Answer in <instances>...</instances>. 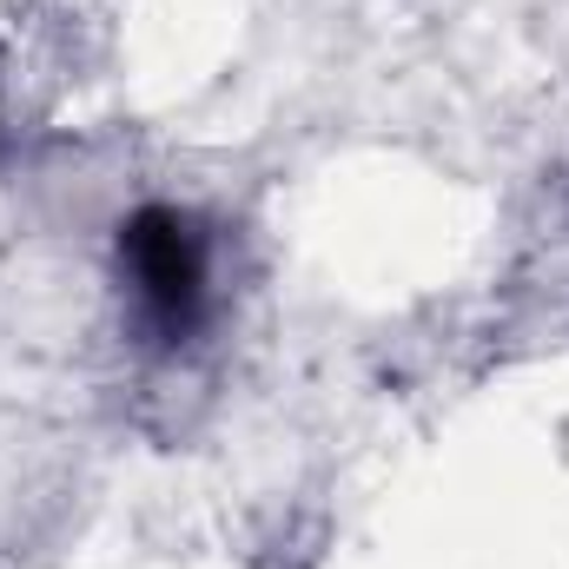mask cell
Returning a JSON list of instances; mask_svg holds the SVG:
<instances>
[{"label":"cell","instance_id":"cell-1","mask_svg":"<svg viewBox=\"0 0 569 569\" xmlns=\"http://www.w3.org/2000/svg\"><path fill=\"white\" fill-rule=\"evenodd\" d=\"M120 266L133 284V311L159 345H186L206 318V239L186 212L146 206L120 226Z\"/></svg>","mask_w":569,"mask_h":569}]
</instances>
